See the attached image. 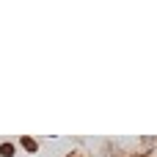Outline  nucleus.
<instances>
[{
    "mask_svg": "<svg viewBox=\"0 0 157 157\" xmlns=\"http://www.w3.org/2000/svg\"><path fill=\"white\" fill-rule=\"evenodd\" d=\"M22 146H25L28 152H36V141H30V138H22Z\"/></svg>",
    "mask_w": 157,
    "mask_h": 157,
    "instance_id": "1",
    "label": "nucleus"
},
{
    "mask_svg": "<svg viewBox=\"0 0 157 157\" xmlns=\"http://www.w3.org/2000/svg\"><path fill=\"white\" fill-rule=\"evenodd\" d=\"M0 155H6V157H8V155H14V149H11V146H8V144H6V146H3V149H0Z\"/></svg>",
    "mask_w": 157,
    "mask_h": 157,
    "instance_id": "2",
    "label": "nucleus"
}]
</instances>
